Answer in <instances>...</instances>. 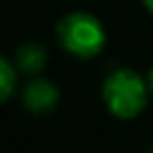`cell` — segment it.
Listing matches in <instances>:
<instances>
[{"instance_id":"6da1fadb","label":"cell","mask_w":153,"mask_h":153,"mask_svg":"<svg viewBox=\"0 0 153 153\" xmlns=\"http://www.w3.org/2000/svg\"><path fill=\"white\" fill-rule=\"evenodd\" d=\"M149 92V82L128 67L111 71L103 82V101L109 113L120 120H132L143 113Z\"/></svg>"},{"instance_id":"7a4b0ae2","label":"cell","mask_w":153,"mask_h":153,"mask_svg":"<svg viewBox=\"0 0 153 153\" xmlns=\"http://www.w3.org/2000/svg\"><path fill=\"white\" fill-rule=\"evenodd\" d=\"M57 38L61 46L78 57V59H92L97 57L107 42L103 23L92 17L90 13H69L57 25Z\"/></svg>"},{"instance_id":"3957f363","label":"cell","mask_w":153,"mask_h":153,"mask_svg":"<svg viewBox=\"0 0 153 153\" xmlns=\"http://www.w3.org/2000/svg\"><path fill=\"white\" fill-rule=\"evenodd\" d=\"M23 105L32 113L46 115L59 105V88L44 78H34L23 88Z\"/></svg>"},{"instance_id":"277c9868","label":"cell","mask_w":153,"mask_h":153,"mask_svg":"<svg viewBox=\"0 0 153 153\" xmlns=\"http://www.w3.org/2000/svg\"><path fill=\"white\" fill-rule=\"evenodd\" d=\"M15 65H17V69H21L23 74H30V76L42 71L46 65L44 46H40L36 42H27V44L19 46L15 53Z\"/></svg>"},{"instance_id":"5b68a950","label":"cell","mask_w":153,"mask_h":153,"mask_svg":"<svg viewBox=\"0 0 153 153\" xmlns=\"http://www.w3.org/2000/svg\"><path fill=\"white\" fill-rule=\"evenodd\" d=\"M17 86V74H15V65L0 55V103H4L13 97Z\"/></svg>"},{"instance_id":"8992f818","label":"cell","mask_w":153,"mask_h":153,"mask_svg":"<svg viewBox=\"0 0 153 153\" xmlns=\"http://www.w3.org/2000/svg\"><path fill=\"white\" fill-rule=\"evenodd\" d=\"M147 82H149V90H151V94H153V65H151V69H149V76H147Z\"/></svg>"},{"instance_id":"52a82bcc","label":"cell","mask_w":153,"mask_h":153,"mask_svg":"<svg viewBox=\"0 0 153 153\" xmlns=\"http://www.w3.org/2000/svg\"><path fill=\"white\" fill-rule=\"evenodd\" d=\"M143 2H145V7L149 9V13H153V0H143Z\"/></svg>"}]
</instances>
